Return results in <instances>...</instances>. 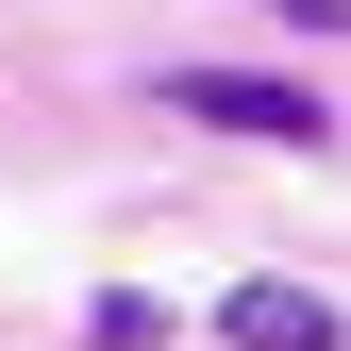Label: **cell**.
<instances>
[{"label":"cell","instance_id":"3","mask_svg":"<svg viewBox=\"0 0 351 351\" xmlns=\"http://www.w3.org/2000/svg\"><path fill=\"white\" fill-rule=\"evenodd\" d=\"M151 335H167V318H151L134 285H101V301H84V351H151Z\"/></svg>","mask_w":351,"mask_h":351},{"label":"cell","instance_id":"1","mask_svg":"<svg viewBox=\"0 0 351 351\" xmlns=\"http://www.w3.org/2000/svg\"><path fill=\"white\" fill-rule=\"evenodd\" d=\"M167 117H201V134H251V151H335V101L285 67H151Z\"/></svg>","mask_w":351,"mask_h":351},{"label":"cell","instance_id":"2","mask_svg":"<svg viewBox=\"0 0 351 351\" xmlns=\"http://www.w3.org/2000/svg\"><path fill=\"white\" fill-rule=\"evenodd\" d=\"M217 351H351V318H335L318 285L251 268V285H217Z\"/></svg>","mask_w":351,"mask_h":351}]
</instances>
